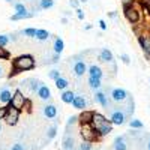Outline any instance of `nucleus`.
Segmentation results:
<instances>
[{"instance_id":"nucleus-1","label":"nucleus","mask_w":150,"mask_h":150,"mask_svg":"<svg viewBox=\"0 0 150 150\" xmlns=\"http://www.w3.org/2000/svg\"><path fill=\"white\" fill-rule=\"evenodd\" d=\"M92 126L95 129V132L98 134V137H105L112 131V125L110 122V119H107L101 112H93V120H92Z\"/></svg>"},{"instance_id":"nucleus-2","label":"nucleus","mask_w":150,"mask_h":150,"mask_svg":"<svg viewBox=\"0 0 150 150\" xmlns=\"http://www.w3.org/2000/svg\"><path fill=\"white\" fill-rule=\"evenodd\" d=\"M35 66H36V59L32 54H21V56L15 57L14 62H12V69H14L17 74L30 71Z\"/></svg>"},{"instance_id":"nucleus-3","label":"nucleus","mask_w":150,"mask_h":150,"mask_svg":"<svg viewBox=\"0 0 150 150\" xmlns=\"http://www.w3.org/2000/svg\"><path fill=\"white\" fill-rule=\"evenodd\" d=\"M110 122L112 123V125H116V126H122V125H125L126 123V120L129 119L128 116H126V112H125V110L123 108H120V107H111L110 110Z\"/></svg>"},{"instance_id":"nucleus-4","label":"nucleus","mask_w":150,"mask_h":150,"mask_svg":"<svg viewBox=\"0 0 150 150\" xmlns=\"http://www.w3.org/2000/svg\"><path fill=\"white\" fill-rule=\"evenodd\" d=\"M42 81L38 80V78H24L20 83V90L23 93H36L39 90Z\"/></svg>"},{"instance_id":"nucleus-5","label":"nucleus","mask_w":150,"mask_h":150,"mask_svg":"<svg viewBox=\"0 0 150 150\" xmlns=\"http://www.w3.org/2000/svg\"><path fill=\"white\" fill-rule=\"evenodd\" d=\"M123 14H125V18H126L131 24H138L140 20H141V11L137 8V5H129V6H125L123 8Z\"/></svg>"},{"instance_id":"nucleus-6","label":"nucleus","mask_w":150,"mask_h":150,"mask_svg":"<svg viewBox=\"0 0 150 150\" xmlns=\"http://www.w3.org/2000/svg\"><path fill=\"white\" fill-rule=\"evenodd\" d=\"M78 134L81 137V140L84 141H95L98 138V134L95 132L93 126H92V123H87V125H80L78 126Z\"/></svg>"},{"instance_id":"nucleus-7","label":"nucleus","mask_w":150,"mask_h":150,"mask_svg":"<svg viewBox=\"0 0 150 150\" xmlns=\"http://www.w3.org/2000/svg\"><path fill=\"white\" fill-rule=\"evenodd\" d=\"M129 95L131 93H128L122 87H112L110 92V99L112 101V104H125L126 99L129 98Z\"/></svg>"},{"instance_id":"nucleus-8","label":"nucleus","mask_w":150,"mask_h":150,"mask_svg":"<svg viewBox=\"0 0 150 150\" xmlns=\"http://www.w3.org/2000/svg\"><path fill=\"white\" fill-rule=\"evenodd\" d=\"M93 102L99 104L101 107H104L105 110H110L111 108V104H112V101L110 99V95H107L102 90H96L93 93Z\"/></svg>"},{"instance_id":"nucleus-9","label":"nucleus","mask_w":150,"mask_h":150,"mask_svg":"<svg viewBox=\"0 0 150 150\" xmlns=\"http://www.w3.org/2000/svg\"><path fill=\"white\" fill-rule=\"evenodd\" d=\"M77 138H75V132H65L63 140H62V147L63 150H77Z\"/></svg>"},{"instance_id":"nucleus-10","label":"nucleus","mask_w":150,"mask_h":150,"mask_svg":"<svg viewBox=\"0 0 150 150\" xmlns=\"http://www.w3.org/2000/svg\"><path fill=\"white\" fill-rule=\"evenodd\" d=\"M26 101H27V98H26V95H24L20 89H17L15 92H14V96H12V101H11V107H14V108H17V110H20V111H23V107H24V104H26Z\"/></svg>"},{"instance_id":"nucleus-11","label":"nucleus","mask_w":150,"mask_h":150,"mask_svg":"<svg viewBox=\"0 0 150 150\" xmlns=\"http://www.w3.org/2000/svg\"><path fill=\"white\" fill-rule=\"evenodd\" d=\"M20 116H21V111L20 110L8 105V111H6L5 120H6V123L9 125V126H15V125L18 123V120H20Z\"/></svg>"},{"instance_id":"nucleus-12","label":"nucleus","mask_w":150,"mask_h":150,"mask_svg":"<svg viewBox=\"0 0 150 150\" xmlns=\"http://www.w3.org/2000/svg\"><path fill=\"white\" fill-rule=\"evenodd\" d=\"M12 89V84H5L2 86L0 89V104H5V105H9L11 101H12V96H14V92L11 90Z\"/></svg>"},{"instance_id":"nucleus-13","label":"nucleus","mask_w":150,"mask_h":150,"mask_svg":"<svg viewBox=\"0 0 150 150\" xmlns=\"http://www.w3.org/2000/svg\"><path fill=\"white\" fill-rule=\"evenodd\" d=\"M138 42L143 48L144 57L150 62V33H140L138 35Z\"/></svg>"},{"instance_id":"nucleus-14","label":"nucleus","mask_w":150,"mask_h":150,"mask_svg":"<svg viewBox=\"0 0 150 150\" xmlns=\"http://www.w3.org/2000/svg\"><path fill=\"white\" fill-rule=\"evenodd\" d=\"M87 66L86 65V60H78V62H74L72 63V74L75 78H83V75L87 72Z\"/></svg>"},{"instance_id":"nucleus-15","label":"nucleus","mask_w":150,"mask_h":150,"mask_svg":"<svg viewBox=\"0 0 150 150\" xmlns=\"http://www.w3.org/2000/svg\"><path fill=\"white\" fill-rule=\"evenodd\" d=\"M57 114H59V108L54 105V104H45L44 107H42V116L45 117V119H48V120H54L56 117H57Z\"/></svg>"},{"instance_id":"nucleus-16","label":"nucleus","mask_w":150,"mask_h":150,"mask_svg":"<svg viewBox=\"0 0 150 150\" xmlns=\"http://www.w3.org/2000/svg\"><path fill=\"white\" fill-rule=\"evenodd\" d=\"M36 96L41 99V101H44V102H50L51 101V90H50V87L47 86V84H41V87H39V90L36 92Z\"/></svg>"},{"instance_id":"nucleus-17","label":"nucleus","mask_w":150,"mask_h":150,"mask_svg":"<svg viewBox=\"0 0 150 150\" xmlns=\"http://www.w3.org/2000/svg\"><path fill=\"white\" fill-rule=\"evenodd\" d=\"M74 108H77V110H86L87 105H89V99H87V95H75V99H74V102H72Z\"/></svg>"},{"instance_id":"nucleus-18","label":"nucleus","mask_w":150,"mask_h":150,"mask_svg":"<svg viewBox=\"0 0 150 150\" xmlns=\"http://www.w3.org/2000/svg\"><path fill=\"white\" fill-rule=\"evenodd\" d=\"M98 60L101 62V63H111V62H114V56H112V53L110 51L108 48H102L101 51L98 53Z\"/></svg>"},{"instance_id":"nucleus-19","label":"nucleus","mask_w":150,"mask_h":150,"mask_svg":"<svg viewBox=\"0 0 150 150\" xmlns=\"http://www.w3.org/2000/svg\"><path fill=\"white\" fill-rule=\"evenodd\" d=\"M38 15V12H32V11H27V12H15L14 15H11V21H18V20H29V18H33Z\"/></svg>"},{"instance_id":"nucleus-20","label":"nucleus","mask_w":150,"mask_h":150,"mask_svg":"<svg viewBox=\"0 0 150 150\" xmlns=\"http://www.w3.org/2000/svg\"><path fill=\"white\" fill-rule=\"evenodd\" d=\"M93 112H95V111H90V110H83V111H81V114L78 116V122H80V125L92 123V120H93Z\"/></svg>"},{"instance_id":"nucleus-21","label":"nucleus","mask_w":150,"mask_h":150,"mask_svg":"<svg viewBox=\"0 0 150 150\" xmlns=\"http://www.w3.org/2000/svg\"><path fill=\"white\" fill-rule=\"evenodd\" d=\"M87 72H89V77H93V78H101L104 77V71L101 66L98 65H90L89 68H87Z\"/></svg>"},{"instance_id":"nucleus-22","label":"nucleus","mask_w":150,"mask_h":150,"mask_svg":"<svg viewBox=\"0 0 150 150\" xmlns=\"http://www.w3.org/2000/svg\"><path fill=\"white\" fill-rule=\"evenodd\" d=\"M112 149H114V150H128L126 138H125L123 135L116 137V138H114V143H112Z\"/></svg>"},{"instance_id":"nucleus-23","label":"nucleus","mask_w":150,"mask_h":150,"mask_svg":"<svg viewBox=\"0 0 150 150\" xmlns=\"http://www.w3.org/2000/svg\"><path fill=\"white\" fill-rule=\"evenodd\" d=\"M63 50H65V42H63V39H62L60 36H56L54 39H53V53L62 54V53H63Z\"/></svg>"},{"instance_id":"nucleus-24","label":"nucleus","mask_w":150,"mask_h":150,"mask_svg":"<svg viewBox=\"0 0 150 150\" xmlns=\"http://www.w3.org/2000/svg\"><path fill=\"white\" fill-rule=\"evenodd\" d=\"M60 99H62V102H65V104H72V102H74V99H75V92L66 89V90L62 92Z\"/></svg>"},{"instance_id":"nucleus-25","label":"nucleus","mask_w":150,"mask_h":150,"mask_svg":"<svg viewBox=\"0 0 150 150\" xmlns=\"http://www.w3.org/2000/svg\"><path fill=\"white\" fill-rule=\"evenodd\" d=\"M56 135H57V125H56V123H53L51 126H50V128L47 129V132H45V143L53 141V140L56 138Z\"/></svg>"},{"instance_id":"nucleus-26","label":"nucleus","mask_w":150,"mask_h":150,"mask_svg":"<svg viewBox=\"0 0 150 150\" xmlns=\"http://www.w3.org/2000/svg\"><path fill=\"white\" fill-rule=\"evenodd\" d=\"M87 84H89V89L92 90H99L102 87V81L101 78H93V77H89V80H87Z\"/></svg>"},{"instance_id":"nucleus-27","label":"nucleus","mask_w":150,"mask_h":150,"mask_svg":"<svg viewBox=\"0 0 150 150\" xmlns=\"http://www.w3.org/2000/svg\"><path fill=\"white\" fill-rule=\"evenodd\" d=\"M54 84H56V87L59 90H66V89H69V80L68 78H65V77H60V78H57L56 81H54Z\"/></svg>"},{"instance_id":"nucleus-28","label":"nucleus","mask_w":150,"mask_h":150,"mask_svg":"<svg viewBox=\"0 0 150 150\" xmlns=\"http://www.w3.org/2000/svg\"><path fill=\"white\" fill-rule=\"evenodd\" d=\"M50 32L48 30H45V29H38V32H36V39L38 41H41V42H45V41H48L50 39Z\"/></svg>"},{"instance_id":"nucleus-29","label":"nucleus","mask_w":150,"mask_h":150,"mask_svg":"<svg viewBox=\"0 0 150 150\" xmlns=\"http://www.w3.org/2000/svg\"><path fill=\"white\" fill-rule=\"evenodd\" d=\"M36 32H38V29H33V27H27V29L21 30V32H20V35L26 36V38H36Z\"/></svg>"},{"instance_id":"nucleus-30","label":"nucleus","mask_w":150,"mask_h":150,"mask_svg":"<svg viewBox=\"0 0 150 150\" xmlns=\"http://www.w3.org/2000/svg\"><path fill=\"white\" fill-rule=\"evenodd\" d=\"M77 150H93V146H92L90 141L81 140V141L78 143V146H77Z\"/></svg>"},{"instance_id":"nucleus-31","label":"nucleus","mask_w":150,"mask_h":150,"mask_svg":"<svg viewBox=\"0 0 150 150\" xmlns=\"http://www.w3.org/2000/svg\"><path fill=\"white\" fill-rule=\"evenodd\" d=\"M129 126H131L132 129H143L144 125H143V122L138 120V119H132V120H129Z\"/></svg>"},{"instance_id":"nucleus-32","label":"nucleus","mask_w":150,"mask_h":150,"mask_svg":"<svg viewBox=\"0 0 150 150\" xmlns=\"http://www.w3.org/2000/svg\"><path fill=\"white\" fill-rule=\"evenodd\" d=\"M53 6H54V0H39L41 9H51Z\"/></svg>"},{"instance_id":"nucleus-33","label":"nucleus","mask_w":150,"mask_h":150,"mask_svg":"<svg viewBox=\"0 0 150 150\" xmlns=\"http://www.w3.org/2000/svg\"><path fill=\"white\" fill-rule=\"evenodd\" d=\"M48 77L51 78V80H54V81H56L57 78H60V77H62V71H60L59 68H57V69H51V71L48 72Z\"/></svg>"},{"instance_id":"nucleus-34","label":"nucleus","mask_w":150,"mask_h":150,"mask_svg":"<svg viewBox=\"0 0 150 150\" xmlns=\"http://www.w3.org/2000/svg\"><path fill=\"white\" fill-rule=\"evenodd\" d=\"M11 57V51H8L6 47H0V60H8Z\"/></svg>"},{"instance_id":"nucleus-35","label":"nucleus","mask_w":150,"mask_h":150,"mask_svg":"<svg viewBox=\"0 0 150 150\" xmlns=\"http://www.w3.org/2000/svg\"><path fill=\"white\" fill-rule=\"evenodd\" d=\"M14 9H15V12H27L26 3H21V2L15 3V5H14Z\"/></svg>"},{"instance_id":"nucleus-36","label":"nucleus","mask_w":150,"mask_h":150,"mask_svg":"<svg viewBox=\"0 0 150 150\" xmlns=\"http://www.w3.org/2000/svg\"><path fill=\"white\" fill-rule=\"evenodd\" d=\"M9 150H27V147H26L24 143H14Z\"/></svg>"},{"instance_id":"nucleus-37","label":"nucleus","mask_w":150,"mask_h":150,"mask_svg":"<svg viewBox=\"0 0 150 150\" xmlns=\"http://www.w3.org/2000/svg\"><path fill=\"white\" fill-rule=\"evenodd\" d=\"M9 36L8 35H0V47H6L9 44Z\"/></svg>"},{"instance_id":"nucleus-38","label":"nucleus","mask_w":150,"mask_h":150,"mask_svg":"<svg viewBox=\"0 0 150 150\" xmlns=\"http://www.w3.org/2000/svg\"><path fill=\"white\" fill-rule=\"evenodd\" d=\"M75 15H77L78 20H84V18H86V14H84V11H83L81 8H77V9H75Z\"/></svg>"},{"instance_id":"nucleus-39","label":"nucleus","mask_w":150,"mask_h":150,"mask_svg":"<svg viewBox=\"0 0 150 150\" xmlns=\"http://www.w3.org/2000/svg\"><path fill=\"white\" fill-rule=\"evenodd\" d=\"M32 107H33V102L30 101V99H27L26 104H24V107H23V110L27 111V112H32Z\"/></svg>"},{"instance_id":"nucleus-40","label":"nucleus","mask_w":150,"mask_h":150,"mask_svg":"<svg viewBox=\"0 0 150 150\" xmlns=\"http://www.w3.org/2000/svg\"><path fill=\"white\" fill-rule=\"evenodd\" d=\"M6 111H8V107H0V122L5 120V117H6Z\"/></svg>"},{"instance_id":"nucleus-41","label":"nucleus","mask_w":150,"mask_h":150,"mask_svg":"<svg viewBox=\"0 0 150 150\" xmlns=\"http://www.w3.org/2000/svg\"><path fill=\"white\" fill-rule=\"evenodd\" d=\"M120 60L123 62L125 65H129V63H131V59H129L128 54H122V56H120Z\"/></svg>"},{"instance_id":"nucleus-42","label":"nucleus","mask_w":150,"mask_h":150,"mask_svg":"<svg viewBox=\"0 0 150 150\" xmlns=\"http://www.w3.org/2000/svg\"><path fill=\"white\" fill-rule=\"evenodd\" d=\"M69 6L74 8V9L80 8V0H69Z\"/></svg>"},{"instance_id":"nucleus-43","label":"nucleus","mask_w":150,"mask_h":150,"mask_svg":"<svg viewBox=\"0 0 150 150\" xmlns=\"http://www.w3.org/2000/svg\"><path fill=\"white\" fill-rule=\"evenodd\" d=\"M134 3H137V0H122L123 8H125V6H129V5H134Z\"/></svg>"},{"instance_id":"nucleus-44","label":"nucleus","mask_w":150,"mask_h":150,"mask_svg":"<svg viewBox=\"0 0 150 150\" xmlns=\"http://www.w3.org/2000/svg\"><path fill=\"white\" fill-rule=\"evenodd\" d=\"M138 3H140L143 8H147V6H150V0H138Z\"/></svg>"},{"instance_id":"nucleus-45","label":"nucleus","mask_w":150,"mask_h":150,"mask_svg":"<svg viewBox=\"0 0 150 150\" xmlns=\"http://www.w3.org/2000/svg\"><path fill=\"white\" fill-rule=\"evenodd\" d=\"M108 17L110 18H112V20H116L119 15H117V11H111V12H108Z\"/></svg>"},{"instance_id":"nucleus-46","label":"nucleus","mask_w":150,"mask_h":150,"mask_svg":"<svg viewBox=\"0 0 150 150\" xmlns=\"http://www.w3.org/2000/svg\"><path fill=\"white\" fill-rule=\"evenodd\" d=\"M99 27H101V30H107V23L104 20H99Z\"/></svg>"},{"instance_id":"nucleus-47","label":"nucleus","mask_w":150,"mask_h":150,"mask_svg":"<svg viewBox=\"0 0 150 150\" xmlns=\"http://www.w3.org/2000/svg\"><path fill=\"white\" fill-rule=\"evenodd\" d=\"M9 36V41H18V36H17V33H11V35H8Z\"/></svg>"},{"instance_id":"nucleus-48","label":"nucleus","mask_w":150,"mask_h":150,"mask_svg":"<svg viewBox=\"0 0 150 150\" xmlns=\"http://www.w3.org/2000/svg\"><path fill=\"white\" fill-rule=\"evenodd\" d=\"M63 15H65L66 18H68V17L71 18V17H72V12H71V11H68V9H65V11H63Z\"/></svg>"},{"instance_id":"nucleus-49","label":"nucleus","mask_w":150,"mask_h":150,"mask_svg":"<svg viewBox=\"0 0 150 150\" xmlns=\"http://www.w3.org/2000/svg\"><path fill=\"white\" fill-rule=\"evenodd\" d=\"M3 77H5V71H3L2 65H0V78H3Z\"/></svg>"},{"instance_id":"nucleus-50","label":"nucleus","mask_w":150,"mask_h":150,"mask_svg":"<svg viewBox=\"0 0 150 150\" xmlns=\"http://www.w3.org/2000/svg\"><path fill=\"white\" fill-rule=\"evenodd\" d=\"M92 27H93L92 24H86V26H84V29H86V30H92Z\"/></svg>"},{"instance_id":"nucleus-51","label":"nucleus","mask_w":150,"mask_h":150,"mask_svg":"<svg viewBox=\"0 0 150 150\" xmlns=\"http://www.w3.org/2000/svg\"><path fill=\"white\" fill-rule=\"evenodd\" d=\"M62 24H68V18H66V17L62 18Z\"/></svg>"},{"instance_id":"nucleus-52","label":"nucleus","mask_w":150,"mask_h":150,"mask_svg":"<svg viewBox=\"0 0 150 150\" xmlns=\"http://www.w3.org/2000/svg\"><path fill=\"white\" fill-rule=\"evenodd\" d=\"M80 2H81V3H87V2H89V0H80Z\"/></svg>"},{"instance_id":"nucleus-53","label":"nucleus","mask_w":150,"mask_h":150,"mask_svg":"<svg viewBox=\"0 0 150 150\" xmlns=\"http://www.w3.org/2000/svg\"><path fill=\"white\" fill-rule=\"evenodd\" d=\"M147 149L150 150V140H149V143H147Z\"/></svg>"},{"instance_id":"nucleus-54","label":"nucleus","mask_w":150,"mask_h":150,"mask_svg":"<svg viewBox=\"0 0 150 150\" xmlns=\"http://www.w3.org/2000/svg\"><path fill=\"white\" fill-rule=\"evenodd\" d=\"M6 2H8V3H11V2H12V0H6Z\"/></svg>"},{"instance_id":"nucleus-55","label":"nucleus","mask_w":150,"mask_h":150,"mask_svg":"<svg viewBox=\"0 0 150 150\" xmlns=\"http://www.w3.org/2000/svg\"><path fill=\"white\" fill-rule=\"evenodd\" d=\"M0 132H2V125H0Z\"/></svg>"},{"instance_id":"nucleus-56","label":"nucleus","mask_w":150,"mask_h":150,"mask_svg":"<svg viewBox=\"0 0 150 150\" xmlns=\"http://www.w3.org/2000/svg\"><path fill=\"white\" fill-rule=\"evenodd\" d=\"M147 9H149V11H150V6H147Z\"/></svg>"},{"instance_id":"nucleus-57","label":"nucleus","mask_w":150,"mask_h":150,"mask_svg":"<svg viewBox=\"0 0 150 150\" xmlns=\"http://www.w3.org/2000/svg\"><path fill=\"white\" fill-rule=\"evenodd\" d=\"M149 81H150V80H149Z\"/></svg>"}]
</instances>
